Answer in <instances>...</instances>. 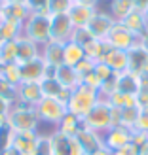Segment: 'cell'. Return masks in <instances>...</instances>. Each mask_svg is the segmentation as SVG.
I'll use <instances>...</instances> for the list:
<instances>
[{
	"mask_svg": "<svg viewBox=\"0 0 148 155\" xmlns=\"http://www.w3.org/2000/svg\"><path fill=\"white\" fill-rule=\"evenodd\" d=\"M0 74H2L10 83H13V85L19 87V83H21V68H19V64H15V63L4 64L2 70H0Z\"/></svg>",
	"mask_w": 148,
	"mask_h": 155,
	"instance_id": "34",
	"label": "cell"
},
{
	"mask_svg": "<svg viewBox=\"0 0 148 155\" xmlns=\"http://www.w3.org/2000/svg\"><path fill=\"white\" fill-rule=\"evenodd\" d=\"M137 106L141 108V110L148 108V85H143L141 91L137 93Z\"/></svg>",
	"mask_w": 148,
	"mask_h": 155,
	"instance_id": "42",
	"label": "cell"
},
{
	"mask_svg": "<svg viewBox=\"0 0 148 155\" xmlns=\"http://www.w3.org/2000/svg\"><path fill=\"white\" fill-rule=\"evenodd\" d=\"M38 136H40V133H36V130H29V133H15L12 148H15L23 155H34L36 144H38Z\"/></svg>",
	"mask_w": 148,
	"mask_h": 155,
	"instance_id": "16",
	"label": "cell"
},
{
	"mask_svg": "<svg viewBox=\"0 0 148 155\" xmlns=\"http://www.w3.org/2000/svg\"><path fill=\"white\" fill-rule=\"evenodd\" d=\"M74 32V25L68 13H53L50 15V40L68 42Z\"/></svg>",
	"mask_w": 148,
	"mask_h": 155,
	"instance_id": "7",
	"label": "cell"
},
{
	"mask_svg": "<svg viewBox=\"0 0 148 155\" xmlns=\"http://www.w3.org/2000/svg\"><path fill=\"white\" fill-rule=\"evenodd\" d=\"M0 98H4L10 104L17 102V85L10 83L2 74H0Z\"/></svg>",
	"mask_w": 148,
	"mask_h": 155,
	"instance_id": "31",
	"label": "cell"
},
{
	"mask_svg": "<svg viewBox=\"0 0 148 155\" xmlns=\"http://www.w3.org/2000/svg\"><path fill=\"white\" fill-rule=\"evenodd\" d=\"M13 136H15V130H13L10 125H8V121L4 119L2 123H0V155H2L6 150L12 148Z\"/></svg>",
	"mask_w": 148,
	"mask_h": 155,
	"instance_id": "33",
	"label": "cell"
},
{
	"mask_svg": "<svg viewBox=\"0 0 148 155\" xmlns=\"http://www.w3.org/2000/svg\"><path fill=\"white\" fill-rule=\"evenodd\" d=\"M74 136H76V140L80 142V146H82V150H84L85 155H91V153H95V151H99V150L105 148L103 134L95 133V130H91L88 127H82Z\"/></svg>",
	"mask_w": 148,
	"mask_h": 155,
	"instance_id": "11",
	"label": "cell"
},
{
	"mask_svg": "<svg viewBox=\"0 0 148 155\" xmlns=\"http://www.w3.org/2000/svg\"><path fill=\"white\" fill-rule=\"evenodd\" d=\"M135 6H137V10L144 12L146 8H148V0H135Z\"/></svg>",
	"mask_w": 148,
	"mask_h": 155,
	"instance_id": "45",
	"label": "cell"
},
{
	"mask_svg": "<svg viewBox=\"0 0 148 155\" xmlns=\"http://www.w3.org/2000/svg\"><path fill=\"white\" fill-rule=\"evenodd\" d=\"M93 72H95V76L99 78V81L101 83H105V81H108L112 76H116V72L112 70L110 66H106L103 61H99V63H95V66H93Z\"/></svg>",
	"mask_w": 148,
	"mask_h": 155,
	"instance_id": "36",
	"label": "cell"
},
{
	"mask_svg": "<svg viewBox=\"0 0 148 155\" xmlns=\"http://www.w3.org/2000/svg\"><path fill=\"white\" fill-rule=\"evenodd\" d=\"M99 8H93V6H85V4H78L74 2L72 8L68 10V17H71L74 28H82V27H88V23L91 21V17L97 13Z\"/></svg>",
	"mask_w": 148,
	"mask_h": 155,
	"instance_id": "18",
	"label": "cell"
},
{
	"mask_svg": "<svg viewBox=\"0 0 148 155\" xmlns=\"http://www.w3.org/2000/svg\"><path fill=\"white\" fill-rule=\"evenodd\" d=\"M63 53H65V44L57 40H48L40 48V57L48 66L57 68L63 64Z\"/></svg>",
	"mask_w": 148,
	"mask_h": 155,
	"instance_id": "15",
	"label": "cell"
},
{
	"mask_svg": "<svg viewBox=\"0 0 148 155\" xmlns=\"http://www.w3.org/2000/svg\"><path fill=\"white\" fill-rule=\"evenodd\" d=\"M139 112H141V108H139V106L122 108V110H120V125L133 130L135 129V123H137V117H139Z\"/></svg>",
	"mask_w": 148,
	"mask_h": 155,
	"instance_id": "32",
	"label": "cell"
},
{
	"mask_svg": "<svg viewBox=\"0 0 148 155\" xmlns=\"http://www.w3.org/2000/svg\"><path fill=\"white\" fill-rule=\"evenodd\" d=\"M91 155H112V151H108L106 148H103V150H99V151H95V153H91Z\"/></svg>",
	"mask_w": 148,
	"mask_h": 155,
	"instance_id": "48",
	"label": "cell"
},
{
	"mask_svg": "<svg viewBox=\"0 0 148 155\" xmlns=\"http://www.w3.org/2000/svg\"><path fill=\"white\" fill-rule=\"evenodd\" d=\"M34 110L38 114L42 123H50V125H59L61 119L67 115L68 108L63 100L59 98H51V97H44L40 102L34 106Z\"/></svg>",
	"mask_w": 148,
	"mask_h": 155,
	"instance_id": "5",
	"label": "cell"
},
{
	"mask_svg": "<svg viewBox=\"0 0 148 155\" xmlns=\"http://www.w3.org/2000/svg\"><path fill=\"white\" fill-rule=\"evenodd\" d=\"M23 34V23L13 19H4L0 23V44L8 40H15Z\"/></svg>",
	"mask_w": 148,
	"mask_h": 155,
	"instance_id": "25",
	"label": "cell"
},
{
	"mask_svg": "<svg viewBox=\"0 0 148 155\" xmlns=\"http://www.w3.org/2000/svg\"><path fill=\"white\" fill-rule=\"evenodd\" d=\"M84 127H88L95 133L105 134L106 130H110L112 127L120 125V110L114 108L106 98H101L99 102L93 106V110L82 119Z\"/></svg>",
	"mask_w": 148,
	"mask_h": 155,
	"instance_id": "1",
	"label": "cell"
},
{
	"mask_svg": "<svg viewBox=\"0 0 148 155\" xmlns=\"http://www.w3.org/2000/svg\"><path fill=\"white\" fill-rule=\"evenodd\" d=\"M106 48H108V44L105 40H97V38H93L91 42H88L84 45V55H85V59H89L91 63H99V61L103 59Z\"/></svg>",
	"mask_w": 148,
	"mask_h": 155,
	"instance_id": "26",
	"label": "cell"
},
{
	"mask_svg": "<svg viewBox=\"0 0 148 155\" xmlns=\"http://www.w3.org/2000/svg\"><path fill=\"white\" fill-rule=\"evenodd\" d=\"M123 27H126L127 30H131L137 38L141 36L144 30L148 28V21H146V15H144V12H141V10H135L133 13H129L126 19H122L120 21Z\"/></svg>",
	"mask_w": 148,
	"mask_h": 155,
	"instance_id": "22",
	"label": "cell"
},
{
	"mask_svg": "<svg viewBox=\"0 0 148 155\" xmlns=\"http://www.w3.org/2000/svg\"><path fill=\"white\" fill-rule=\"evenodd\" d=\"M21 81H38L40 83L44 78H48L50 66L44 63L42 57H38L34 61H30L27 64H21Z\"/></svg>",
	"mask_w": 148,
	"mask_h": 155,
	"instance_id": "14",
	"label": "cell"
},
{
	"mask_svg": "<svg viewBox=\"0 0 148 155\" xmlns=\"http://www.w3.org/2000/svg\"><path fill=\"white\" fill-rule=\"evenodd\" d=\"M93 66H95V63H91L89 59H84L82 63H78V64L74 66V70H76L78 78H80V83H82V80H84V78L88 76L89 72H93Z\"/></svg>",
	"mask_w": 148,
	"mask_h": 155,
	"instance_id": "39",
	"label": "cell"
},
{
	"mask_svg": "<svg viewBox=\"0 0 148 155\" xmlns=\"http://www.w3.org/2000/svg\"><path fill=\"white\" fill-rule=\"evenodd\" d=\"M139 155H148V140L139 146Z\"/></svg>",
	"mask_w": 148,
	"mask_h": 155,
	"instance_id": "46",
	"label": "cell"
},
{
	"mask_svg": "<svg viewBox=\"0 0 148 155\" xmlns=\"http://www.w3.org/2000/svg\"><path fill=\"white\" fill-rule=\"evenodd\" d=\"M2 66H4V64H2V61H0V70H2Z\"/></svg>",
	"mask_w": 148,
	"mask_h": 155,
	"instance_id": "53",
	"label": "cell"
},
{
	"mask_svg": "<svg viewBox=\"0 0 148 155\" xmlns=\"http://www.w3.org/2000/svg\"><path fill=\"white\" fill-rule=\"evenodd\" d=\"M139 45H141V48L148 53V28L144 30V32H143L141 36H139Z\"/></svg>",
	"mask_w": 148,
	"mask_h": 155,
	"instance_id": "44",
	"label": "cell"
},
{
	"mask_svg": "<svg viewBox=\"0 0 148 155\" xmlns=\"http://www.w3.org/2000/svg\"><path fill=\"white\" fill-rule=\"evenodd\" d=\"M44 98L42 85L38 81H21L17 87V102H23L27 106H36Z\"/></svg>",
	"mask_w": 148,
	"mask_h": 155,
	"instance_id": "12",
	"label": "cell"
},
{
	"mask_svg": "<svg viewBox=\"0 0 148 155\" xmlns=\"http://www.w3.org/2000/svg\"><path fill=\"white\" fill-rule=\"evenodd\" d=\"M50 140H51V155H85L76 136L63 134L55 129L53 133H50Z\"/></svg>",
	"mask_w": 148,
	"mask_h": 155,
	"instance_id": "6",
	"label": "cell"
},
{
	"mask_svg": "<svg viewBox=\"0 0 148 155\" xmlns=\"http://www.w3.org/2000/svg\"><path fill=\"white\" fill-rule=\"evenodd\" d=\"M38 57H40V45L33 42L30 38H27L25 34H21L17 38V59H15V64H19V66L27 64Z\"/></svg>",
	"mask_w": 148,
	"mask_h": 155,
	"instance_id": "13",
	"label": "cell"
},
{
	"mask_svg": "<svg viewBox=\"0 0 148 155\" xmlns=\"http://www.w3.org/2000/svg\"><path fill=\"white\" fill-rule=\"evenodd\" d=\"M4 21V0H0V23Z\"/></svg>",
	"mask_w": 148,
	"mask_h": 155,
	"instance_id": "49",
	"label": "cell"
},
{
	"mask_svg": "<svg viewBox=\"0 0 148 155\" xmlns=\"http://www.w3.org/2000/svg\"><path fill=\"white\" fill-rule=\"evenodd\" d=\"M116 21L114 17L108 12H103V10H97V13L91 17V21L88 23V30L91 32L93 38L97 40H106V36L110 34V30L114 28Z\"/></svg>",
	"mask_w": 148,
	"mask_h": 155,
	"instance_id": "10",
	"label": "cell"
},
{
	"mask_svg": "<svg viewBox=\"0 0 148 155\" xmlns=\"http://www.w3.org/2000/svg\"><path fill=\"white\" fill-rule=\"evenodd\" d=\"M85 59V55H84V48L82 45H78L76 42H72V40H68V42H65V53H63V64H67V66H76L78 63H82V61Z\"/></svg>",
	"mask_w": 148,
	"mask_h": 155,
	"instance_id": "24",
	"label": "cell"
},
{
	"mask_svg": "<svg viewBox=\"0 0 148 155\" xmlns=\"http://www.w3.org/2000/svg\"><path fill=\"white\" fill-rule=\"evenodd\" d=\"M101 61H103L106 66H110L116 74H123V72H127V51L114 49V48H110V45H108Z\"/></svg>",
	"mask_w": 148,
	"mask_h": 155,
	"instance_id": "19",
	"label": "cell"
},
{
	"mask_svg": "<svg viewBox=\"0 0 148 155\" xmlns=\"http://www.w3.org/2000/svg\"><path fill=\"white\" fill-rule=\"evenodd\" d=\"M143 76H148V66H146V70H144V74Z\"/></svg>",
	"mask_w": 148,
	"mask_h": 155,
	"instance_id": "52",
	"label": "cell"
},
{
	"mask_svg": "<svg viewBox=\"0 0 148 155\" xmlns=\"http://www.w3.org/2000/svg\"><path fill=\"white\" fill-rule=\"evenodd\" d=\"M99 100H101L99 91H95V89L88 87V85L80 83L72 91V95H71V98H68V102H67V108H68V112H71V114H74L80 119H84L85 115L93 110V106H95Z\"/></svg>",
	"mask_w": 148,
	"mask_h": 155,
	"instance_id": "3",
	"label": "cell"
},
{
	"mask_svg": "<svg viewBox=\"0 0 148 155\" xmlns=\"http://www.w3.org/2000/svg\"><path fill=\"white\" fill-rule=\"evenodd\" d=\"M106 100L114 108H118V110H122V108H133V106H137V97L123 95V93H118V91H114L112 95H108Z\"/></svg>",
	"mask_w": 148,
	"mask_h": 155,
	"instance_id": "30",
	"label": "cell"
},
{
	"mask_svg": "<svg viewBox=\"0 0 148 155\" xmlns=\"http://www.w3.org/2000/svg\"><path fill=\"white\" fill-rule=\"evenodd\" d=\"M10 108H12L10 102H6L4 98H0V119H6L8 112H10Z\"/></svg>",
	"mask_w": 148,
	"mask_h": 155,
	"instance_id": "43",
	"label": "cell"
},
{
	"mask_svg": "<svg viewBox=\"0 0 148 155\" xmlns=\"http://www.w3.org/2000/svg\"><path fill=\"white\" fill-rule=\"evenodd\" d=\"M105 42L110 45V48H114V49L129 51V49H133L135 45L139 44V38L131 32V30H127L126 27L122 25V23H116L114 28L110 30V34L106 36Z\"/></svg>",
	"mask_w": 148,
	"mask_h": 155,
	"instance_id": "8",
	"label": "cell"
},
{
	"mask_svg": "<svg viewBox=\"0 0 148 155\" xmlns=\"http://www.w3.org/2000/svg\"><path fill=\"white\" fill-rule=\"evenodd\" d=\"M141 87H143V80H141V76L131 74V72L118 74V80H116V91H118V93L137 97V93L141 91Z\"/></svg>",
	"mask_w": 148,
	"mask_h": 155,
	"instance_id": "20",
	"label": "cell"
},
{
	"mask_svg": "<svg viewBox=\"0 0 148 155\" xmlns=\"http://www.w3.org/2000/svg\"><path fill=\"white\" fill-rule=\"evenodd\" d=\"M72 2H74V0H72Z\"/></svg>",
	"mask_w": 148,
	"mask_h": 155,
	"instance_id": "54",
	"label": "cell"
},
{
	"mask_svg": "<svg viewBox=\"0 0 148 155\" xmlns=\"http://www.w3.org/2000/svg\"><path fill=\"white\" fill-rule=\"evenodd\" d=\"M29 15H30V10L27 8V4H6L4 2V19L25 23Z\"/></svg>",
	"mask_w": 148,
	"mask_h": 155,
	"instance_id": "28",
	"label": "cell"
},
{
	"mask_svg": "<svg viewBox=\"0 0 148 155\" xmlns=\"http://www.w3.org/2000/svg\"><path fill=\"white\" fill-rule=\"evenodd\" d=\"M71 40L84 48V45L88 44V42L93 40V36H91V32L88 30V27H82V28H74V32H72V36H71Z\"/></svg>",
	"mask_w": 148,
	"mask_h": 155,
	"instance_id": "37",
	"label": "cell"
},
{
	"mask_svg": "<svg viewBox=\"0 0 148 155\" xmlns=\"http://www.w3.org/2000/svg\"><path fill=\"white\" fill-rule=\"evenodd\" d=\"M82 127H84V121L78 117V115H74V114H71V112H67V115L61 119V123L57 125V130H59V133H63V134L74 136Z\"/></svg>",
	"mask_w": 148,
	"mask_h": 155,
	"instance_id": "27",
	"label": "cell"
},
{
	"mask_svg": "<svg viewBox=\"0 0 148 155\" xmlns=\"http://www.w3.org/2000/svg\"><path fill=\"white\" fill-rule=\"evenodd\" d=\"M55 80L63 85L65 89H68V91H74L78 85H80V78H78V74H76V70L72 66H67V64H61V66H57L55 68Z\"/></svg>",
	"mask_w": 148,
	"mask_h": 155,
	"instance_id": "21",
	"label": "cell"
},
{
	"mask_svg": "<svg viewBox=\"0 0 148 155\" xmlns=\"http://www.w3.org/2000/svg\"><path fill=\"white\" fill-rule=\"evenodd\" d=\"M2 155H23V153H19V151L15 150V148H10V150H6Z\"/></svg>",
	"mask_w": 148,
	"mask_h": 155,
	"instance_id": "47",
	"label": "cell"
},
{
	"mask_svg": "<svg viewBox=\"0 0 148 155\" xmlns=\"http://www.w3.org/2000/svg\"><path fill=\"white\" fill-rule=\"evenodd\" d=\"M133 130L148 134V108H144V110L139 112V117H137V123H135V129Z\"/></svg>",
	"mask_w": 148,
	"mask_h": 155,
	"instance_id": "40",
	"label": "cell"
},
{
	"mask_svg": "<svg viewBox=\"0 0 148 155\" xmlns=\"http://www.w3.org/2000/svg\"><path fill=\"white\" fill-rule=\"evenodd\" d=\"M17 59V38L0 44V61L2 64H12Z\"/></svg>",
	"mask_w": 148,
	"mask_h": 155,
	"instance_id": "29",
	"label": "cell"
},
{
	"mask_svg": "<svg viewBox=\"0 0 148 155\" xmlns=\"http://www.w3.org/2000/svg\"><path fill=\"white\" fill-rule=\"evenodd\" d=\"M34 155H51V140H50V134H42L40 133Z\"/></svg>",
	"mask_w": 148,
	"mask_h": 155,
	"instance_id": "38",
	"label": "cell"
},
{
	"mask_svg": "<svg viewBox=\"0 0 148 155\" xmlns=\"http://www.w3.org/2000/svg\"><path fill=\"white\" fill-rule=\"evenodd\" d=\"M72 0H50L48 2V13H68V10L72 8Z\"/></svg>",
	"mask_w": 148,
	"mask_h": 155,
	"instance_id": "35",
	"label": "cell"
},
{
	"mask_svg": "<svg viewBox=\"0 0 148 155\" xmlns=\"http://www.w3.org/2000/svg\"><path fill=\"white\" fill-rule=\"evenodd\" d=\"M6 121L15 133H29V130H36L40 133V117L33 106H27L23 102H15L12 104L10 112L6 115Z\"/></svg>",
	"mask_w": 148,
	"mask_h": 155,
	"instance_id": "2",
	"label": "cell"
},
{
	"mask_svg": "<svg viewBox=\"0 0 148 155\" xmlns=\"http://www.w3.org/2000/svg\"><path fill=\"white\" fill-rule=\"evenodd\" d=\"M6 4H27V0H4Z\"/></svg>",
	"mask_w": 148,
	"mask_h": 155,
	"instance_id": "50",
	"label": "cell"
},
{
	"mask_svg": "<svg viewBox=\"0 0 148 155\" xmlns=\"http://www.w3.org/2000/svg\"><path fill=\"white\" fill-rule=\"evenodd\" d=\"M144 15H146V21H148V8H146V10H144Z\"/></svg>",
	"mask_w": 148,
	"mask_h": 155,
	"instance_id": "51",
	"label": "cell"
},
{
	"mask_svg": "<svg viewBox=\"0 0 148 155\" xmlns=\"http://www.w3.org/2000/svg\"><path fill=\"white\" fill-rule=\"evenodd\" d=\"M23 34L42 48L50 40V13H30L27 21L23 23Z\"/></svg>",
	"mask_w": 148,
	"mask_h": 155,
	"instance_id": "4",
	"label": "cell"
},
{
	"mask_svg": "<svg viewBox=\"0 0 148 155\" xmlns=\"http://www.w3.org/2000/svg\"><path fill=\"white\" fill-rule=\"evenodd\" d=\"M146 66H148V53L137 44L133 49L127 51V72L143 76Z\"/></svg>",
	"mask_w": 148,
	"mask_h": 155,
	"instance_id": "17",
	"label": "cell"
},
{
	"mask_svg": "<svg viewBox=\"0 0 148 155\" xmlns=\"http://www.w3.org/2000/svg\"><path fill=\"white\" fill-rule=\"evenodd\" d=\"M103 142L108 151H118L133 142V130L122 127V125H116L103 134Z\"/></svg>",
	"mask_w": 148,
	"mask_h": 155,
	"instance_id": "9",
	"label": "cell"
},
{
	"mask_svg": "<svg viewBox=\"0 0 148 155\" xmlns=\"http://www.w3.org/2000/svg\"><path fill=\"white\" fill-rule=\"evenodd\" d=\"M48 2L50 0H27V8L30 13L40 12V13H48Z\"/></svg>",
	"mask_w": 148,
	"mask_h": 155,
	"instance_id": "41",
	"label": "cell"
},
{
	"mask_svg": "<svg viewBox=\"0 0 148 155\" xmlns=\"http://www.w3.org/2000/svg\"><path fill=\"white\" fill-rule=\"evenodd\" d=\"M137 10L135 0H110V8H108V13L114 17L116 23H120L122 19H126L129 13H133Z\"/></svg>",
	"mask_w": 148,
	"mask_h": 155,
	"instance_id": "23",
	"label": "cell"
}]
</instances>
